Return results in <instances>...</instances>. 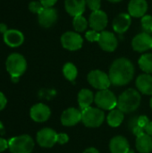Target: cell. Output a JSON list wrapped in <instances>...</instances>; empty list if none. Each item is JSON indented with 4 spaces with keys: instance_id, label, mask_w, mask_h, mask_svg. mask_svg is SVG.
<instances>
[{
    "instance_id": "cell-39",
    "label": "cell",
    "mask_w": 152,
    "mask_h": 153,
    "mask_svg": "<svg viewBox=\"0 0 152 153\" xmlns=\"http://www.w3.org/2000/svg\"><path fill=\"white\" fill-rule=\"evenodd\" d=\"M145 132H146V134H149L150 136H151L152 137V122H150V123H149V125L146 126V128H145Z\"/></svg>"
},
{
    "instance_id": "cell-16",
    "label": "cell",
    "mask_w": 152,
    "mask_h": 153,
    "mask_svg": "<svg viewBox=\"0 0 152 153\" xmlns=\"http://www.w3.org/2000/svg\"><path fill=\"white\" fill-rule=\"evenodd\" d=\"M132 19L129 13H119L113 21V29L116 33H125L131 26Z\"/></svg>"
},
{
    "instance_id": "cell-15",
    "label": "cell",
    "mask_w": 152,
    "mask_h": 153,
    "mask_svg": "<svg viewBox=\"0 0 152 153\" xmlns=\"http://www.w3.org/2000/svg\"><path fill=\"white\" fill-rule=\"evenodd\" d=\"M82 121V112L74 108H70L63 112L61 123L65 126H73Z\"/></svg>"
},
{
    "instance_id": "cell-42",
    "label": "cell",
    "mask_w": 152,
    "mask_h": 153,
    "mask_svg": "<svg viewBox=\"0 0 152 153\" xmlns=\"http://www.w3.org/2000/svg\"><path fill=\"white\" fill-rule=\"evenodd\" d=\"M11 78H12V80H13L14 82H16L19 80V77H11Z\"/></svg>"
},
{
    "instance_id": "cell-10",
    "label": "cell",
    "mask_w": 152,
    "mask_h": 153,
    "mask_svg": "<svg viewBox=\"0 0 152 153\" xmlns=\"http://www.w3.org/2000/svg\"><path fill=\"white\" fill-rule=\"evenodd\" d=\"M133 50L137 52H145L152 48V36L147 32H142L136 35L132 41Z\"/></svg>"
},
{
    "instance_id": "cell-3",
    "label": "cell",
    "mask_w": 152,
    "mask_h": 153,
    "mask_svg": "<svg viewBox=\"0 0 152 153\" xmlns=\"http://www.w3.org/2000/svg\"><path fill=\"white\" fill-rule=\"evenodd\" d=\"M5 66L7 72L11 74V77H20L26 71L27 62L23 56L13 53L7 57Z\"/></svg>"
},
{
    "instance_id": "cell-41",
    "label": "cell",
    "mask_w": 152,
    "mask_h": 153,
    "mask_svg": "<svg viewBox=\"0 0 152 153\" xmlns=\"http://www.w3.org/2000/svg\"><path fill=\"white\" fill-rule=\"evenodd\" d=\"M83 153H99V151L97 150V149H95V148H88L87 150H85L84 151V152Z\"/></svg>"
},
{
    "instance_id": "cell-33",
    "label": "cell",
    "mask_w": 152,
    "mask_h": 153,
    "mask_svg": "<svg viewBox=\"0 0 152 153\" xmlns=\"http://www.w3.org/2000/svg\"><path fill=\"white\" fill-rule=\"evenodd\" d=\"M69 141V137L65 134H57V143L60 144H65Z\"/></svg>"
},
{
    "instance_id": "cell-29",
    "label": "cell",
    "mask_w": 152,
    "mask_h": 153,
    "mask_svg": "<svg viewBox=\"0 0 152 153\" xmlns=\"http://www.w3.org/2000/svg\"><path fill=\"white\" fill-rule=\"evenodd\" d=\"M99 35L100 33H99L98 31L92 30H89L86 32L85 34V38L87 40H89L90 42H94V41H99Z\"/></svg>"
},
{
    "instance_id": "cell-4",
    "label": "cell",
    "mask_w": 152,
    "mask_h": 153,
    "mask_svg": "<svg viewBox=\"0 0 152 153\" xmlns=\"http://www.w3.org/2000/svg\"><path fill=\"white\" fill-rule=\"evenodd\" d=\"M8 148L12 153H31L34 148L33 139L27 134L11 138Z\"/></svg>"
},
{
    "instance_id": "cell-44",
    "label": "cell",
    "mask_w": 152,
    "mask_h": 153,
    "mask_svg": "<svg viewBox=\"0 0 152 153\" xmlns=\"http://www.w3.org/2000/svg\"><path fill=\"white\" fill-rule=\"evenodd\" d=\"M126 153H134V152H133V150H130V149H129V151H128Z\"/></svg>"
},
{
    "instance_id": "cell-32",
    "label": "cell",
    "mask_w": 152,
    "mask_h": 153,
    "mask_svg": "<svg viewBox=\"0 0 152 153\" xmlns=\"http://www.w3.org/2000/svg\"><path fill=\"white\" fill-rule=\"evenodd\" d=\"M149 123H150V120L146 116H141L138 117V125L144 130H145L146 126L149 125Z\"/></svg>"
},
{
    "instance_id": "cell-40",
    "label": "cell",
    "mask_w": 152,
    "mask_h": 153,
    "mask_svg": "<svg viewBox=\"0 0 152 153\" xmlns=\"http://www.w3.org/2000/svg\"><path fill=\"white\" fill-rule=\"evenodd\" d=\"M7 30H8V29H7L6 24H4V23H0V32H1L2 34H4Z\"/></svg>"
},
{
    "instance_id": "cell-1",
    "label": "cell",
    "mask_w": 152,
    "mask_h": 153,
    "mask_svg": "<svg viewBox=\"0 0 152 153\" xmlns=\"http://www.w3.org/2000/svg\"><path fill=\"white\" fill-rule=\"evenodd\" d=\"M134 75L133 63L125 57L118 58L113 62L109 69V79L115 86H124L129 83Z\"/></svg>"
},
{
    "instance_id": "cell-20",
    "label": "cell",
    "mask_w": 152,
    "mask_h": 153,
    "mask_svg": "<svg viewBox=\"0 0 152 153\" xmlns=\"http://www.w3.org/2000/svg\"><path fill=\"white\" fill-rule=\"evenodd\" d=\"M136 86L142 93L152 95V76L149 74L139 75L136 80Z\"/></svg>"
},
{
    "instance_id": "cell-37",
    "label": "cell",
    "mask_w": 152,
    "mask_h": 153,
    "mask_svg": "<svg viewBox=\"0 0 152 153\" xmlns=\"http://www.w3.org/2000/svg\"><path fill=\"white\" fill-rule=\"evenodd\" d=\"M6 103H7V100L5 96L2 92H0V110H3L4 108V107L6 106Z\"/></svg>"
},
{
    "instance_id": "cell-25",
    "label": "cell",
    "mask_w": 152,
    "mask_h": 153,
    "mask_svg": "<svg viewBox=\"0 0 152 153\" xmlns=\"http://www.w3.org/2000/svg\"><path fill=\"white\" fill-rule=\"evenodd\" d=\"M140 68L146 74H152V54H144L139 59Z\"/></svg>"
},
{
    "instance_id": "cell-9",
    "label": "cell",
    "mask_w": 152,
    "mask_h": 153,
    "mask_svg": "<svg viewBox=\"0 0 152 153\" xmlns=\"http://www.w3.org/2000/svg\"><path fill=\"white\" fill-rule=\"evenodd\" d=\"M38 143L44 148H51L57 143V134L50 128H43L37 134Z\"/></svg>"
},
{
    "instance_id": "cell-24",
    "label": "cell",
    "mask_w": 152,
    "mask_h": 153,
    "mask_svg": "<svg viewBox=\"0 0 152 153\" xmlns=\"http://www.w3.org/2000/svg\"><path fill=\"white\" fill-rule=\"evenodd\" d=\"M107 120L110 126L117 127L122 124L124 120V112L121 111L119 108H114L108 114Z\"/></svg>"
},
{
    "instance_id": "cell-5",
    "label": "cell",
    "mask_w": 152,
    "mask_h": 153,
    "mask_svg": "<svg viewBox=\"0 0 152 153\" xmlns=\"http://www.w3.org/2000/svg\"><path fill=\"white\" fill-rule=\"evenodd\" d=\"M105 119L104 112L97 108H87L82 110V122L87 127H99Z\"/></svg>"
},
{
    "instance_id": "cell-12",
    "label": "cell",
    "mask_w": 152,
    "mask_h": 153,
    "mask_svg": "<svg viewBox=\"0 0 152 153\" xmlns=\"http://www.w3.org/2000/svg\"><path fill=\"white\" fill-rule=\"evenodd\" d=\"M38 20L40 26L43 28H50L57 20V12L55 8H43L38 13Z\"/></svg>"
},
{
    "instance_id": "cell-31",
    "label": "cell",
    "mask_w": 152,
    "mask_h": 153,
    "mask_svg": "<svg viewBox=\"0 0 152 153\" xmlns=\"http://www.w3.org/2000/svg\"><path fill=\"white\" fill-rule=\"evenodd\" d=\"M87 5L88 7L92 10V12L100 10V6H101V1L100 0H86Z\"/></svg>"
},
{
    "instance_id": "cell-14",
    "label": "cell",
    "mask_w": 152,
    "mask_h": 153,
    "mask_svg": "<svg viewBox=\"0 0 152 153\" xmlns=\"http://www.w3.org/2000/svg\"><path fill=\"white\" fill-rule=\"evenodd\" d=\"M30 117L35 121V122H45L47 121L50 115H51V111L49 109V108L42 103H39L34 105L31 108H30Z\"/></svg>"
},
{
    "instance_id": "cell-8",
    "label": "cell",
    "mask_w": 152,
    "mask_h": 153,
    "mask_svg": "<svg viewBox=\"0 0 152 153\" xmlns=\"http://www.w3.org/2000/svg\"><path fill=\"white\" fill-rule=\"evenodd\" d=\"M61 43L63 48L70 51H76L82 47L83 39L82 37L73 31H67L61 37Z\"/></svg>"
},
{
    "instance_id": "cell-22",
    "label": "cell",
    "mask_w": 152,
    "mask_h": 153,
    "mask_svg": "<svg viewBox=\"0 0 152 153\" xmlns=\"http://www.w3.org/2000/svg\"><path fill=\"white\" fill-rule=\"evenodd\" d=\"M136 148L140 153H150L152 151V137L147 134L137 137Z\"/></svg>"
},
{
    "instance_id": "cell-27",
    "label": "cell",
    "mask_w": 152,
    "mask_h": 153,
    "mask_svg": "<svg viewBox=\"0 0 152 153\" xmlns=\"http://www.w3.org/2000/svg\"><path fill=\"white\" fill-rule=\"evenodd\" d=\"M73 28H74V30L76 31L82 32V31H84L87 29L88 22H87V20L82 15H78V16H75L73 18Z\"/></svg>"
},
{
    "instance_id": "cell-23",
    "label": "cell",
    "mask_w": 152,
    "mask_h": 153,
    "mask_svg": "<svg viewBox=\"0 0 152 153\" xmlns=\"http://www.w3.org/2000/svg\"><path fill=\"white\" fill-rule=\"evenodd\" d=\"M94 100V96L91 91L88 89L82 90L78 94V103L82 110L90 108Z\"/></svg>"
},
{
    "instance_id": "cell-18",
    "label": "cell",
    "mask_w": 152,
    "mask_h": 153,
    "mask_svg": "<svg viewBox=\"0 0 152 153\" xmlns=\"http://www.w3.org/2000/svg\"><path fill=\"white\" fill-rule=\"evenodd\" d=\"M148 10L146 0H131L128 4V13L131 16L139 18L143 17Z\"/></svg>"
},
{
    "instance_id": "cell-7",
    "label": "cell",
    "mask_w": 152,
    "mask_h": 153,
    "mask_svg": "<svg viewBox=\"0 0 152 153\" xmlns=\"http://www.w3.org/2000/svg\"><path fill=\"white\" fill-rule=\"evenodd\" d=\"M88 82L92 87L99 91L107 90L111 84L109 76L100 70L91 71L88 74Z\"/></svg>"
},
{
    "instance_id": "cell-13",
    "label": "cell",
    "mask_w": 152,
    "mask_h": 153,
    "mask_svg": "<svg viewBox=\"0 0 152 153\" xmlns=\"http://www.w3.org/2000/svg\"><path fill=\"white\" fill-rule=\"evenodd\" d=\"M90 26L96 31H103L108 25V15L102 10L92 12L90 15Z\"/></svg>"
},
{
    "instance_id": "cell-34",
    "label": "cell",
    "mask_w": 152,
    "mask_h": 153,
    "mask_svg": "<svg viewBox=\"0 0 152 153\" xmlns=\"http://www.w3.org/2000/svg\"><path fill=\"white\" fill-rule=\"evenodd\" d=\"M43 7L45 8H49L55 5V4L57 2V0H39Z\"/></svg>"
},
{
    "instance_id": "cell-38",
    "label": "cell",
    "mask_w": 152,
    "mask_h": 153,
    "mask_svg": "<svg viewBox=\"0 0 152 153\" xmlns=\"http://www.w3.org/2000/svg\"><path fill=\"white\" fill-rule=\"evenodd\" d=\"M7 148H8V143L4 139L0 138V152L5 151Z\"/></svg>"
},
{
    "instance_id": "cell-19",
    "label": "cell",
    "mask_w": 152,
    "mask_h": 153,
    "mask_svg": "<svg viewBox=\"0 0 152 153\" xmlns=\"http://www.w3.org/2000/svg\"><path fill=\"white\" fill-rule=\"evenodd\" d=\"M4 41L11 48H17L23 43L24 36L17 30H8L4 34Z\"/></svg>"
},
{
    "instance_id": "cell-2",
    "label": "cell",
    "mask_w": 152,
    "mask_h": 153,
    "mask_svg": "<svg viewBox=\"0 0 152 153\" xmlns=\"http://www.w3.org/2000/svg\"><path fill=\"white\" fill-rule=\"evenodd\" d=\"M141 95L134 89L125 91L117 100V108L124 113L135 111L141 104Z\"/></svg>"
},
{
    "instance_id": "cell-28",
    "label": "cell",
    "mask_w": 152,
    "mask_h": 153,
    "mask_svg": "<svg viewBox=\"0 0 152 153\" xmlns=\"http://www.w3.org/2000/svg\"><path fill=\"white\" fill-rule=\"evenodd\" d=\"M142 26L144 32L149 34L152 33V16L151 15H144L142 17Z\"/></svg>"
},
{
    "instance_id": "cell-11",
    "label": "cell",
    "mask_w": 152,
    "mask_h": 153,
    "mask_svg": "<svg viewBox=\"0 0 152 153\" xmlns=\"http://www.w3.org/2000/svg\"><path fill=\"white\" fill-rule=\"evenodd\" d=\"M99 47L107 52H113L117 48V39L116 35L110 31L103 30L100 32L99 39L98 41Z\"/></svg>"
},
{
    "instance_id": "cell-26",
    "label": "cell",
    "mask_w": 152,
    "mask_h": 153,
    "mask_svg": "<svg viewBox=\"0 0 152 153\" xmlns=\"http://www.w3.org/2000/svg\"><path fill=\"white\" fill-rule=\"evenodd\" d=\"M63 73H64V75L65 77L73 82L75 80V78L77 77V74H78V71H77V68L76 66L72 64V63H67L64 65V68H63Z\"/></svg>"
},
{
    "instance_id": "cell-30",
    "label": "cell",
    "mask_w": 152,
    "mask_h": 153,
    "mask_svg": "<svg viewBox=\"0 0 152 153\" xmlns=\"http://www.w3.org/2000/svg\"><path fill=\"white\" fill-rule=\"evenodd\" d=\"M43 5L41 4L40 2H37V1H32L29 4V9L31 13H39L42 9H43Z\"/></svg>"
},
{
    "instance_id": "cell-36",
    "label": "cell",
    "mask_w": 152,
    "mask_h": 153,
    "mask_svg": "<svg viewBox=\"0 0 152 153\" xmlns=\"http://www.w3.org/2000/svg\"><path fill=\"white\" fill-rule=\"evenodd\" d=\"M144 131H145V130H144L143 128H142L141 126H137V127H135L132 132H133V134L136 137H139V136L142 135L143 134H145V133H144Z\"/></svg>"
},
{
    "instance_id": "cell-21",
    "label": "cell",
    "mask_w": 152,
    "mask_h": 153,
    "mask_svg": "<svg viewBox=\"0 0 152 153\" xmlns=\"http://www.w3.org/2000/svg\"><path fill=\"white\" fill-rule=\"evenodd\" d=\"M109 148L112 153H126L130 149L128 141L123 136L114 137L110 141Z\"/></svg>"
},
{
    "instance_id": "cell-17",
    "label": "cell",
    "mask_w": 152,
    "mask_h": 153,
    "mask_svg": "<svg viewBox=\"0 0 152 153\" xmlns=\"http://www.w3.org/2000/svg\"><path fill=\"white\" fill-rule=\"evenodd\" d=\"M86 0H65V11L71 16L82 15L86 8Z\"/></svg>"
},
{
    "instance_id": "cell-6",
    "label": "cell",
    "mask_w": 152,
    "mask_h": 153,
    "mask_svg": "<svg viewBox=\"0 0 152 153\" xmlns=\"http://www.w3.org/2000/svg\"><path fill=\"white\" fill-rule=\"evenodd\" d=\"M96 105L105 110H112L117 106V99L109 90L99 91L94 98Z\"/></svg>"
},
{
    "instance_id": "cell-35",
    "label": "cell",
    "mask_w": 152,
    "mask_h": 153,
    "mask_svg": "<svg viewBox=\"0 0 152 153\" xmlns=\"http://www.w3.org/2000/svg\"><path fill=\"white\" fill-rule=\"evenodd\" d=\"M138 117H133L128 123V126L129 128L133 131L135 127H137L139 125H138Z\"/></svg>"
},
{
    "instance_id": "cell-45",
    "label": "cell",
    "mask_w": 152,
    "mask_h": 153,
    "mask_svg": "<svg viewBox=\"0 0 152 153\" xmlns=\"http://www.w3.org/2000/svg\"><path fill=\"white\" fill-rule=\"evenodd\" d=\"M151 108H152V97H151Z\"/></svg>"
},
{
    "instance_id": "cell-43",
    "label": "cell",
    "mask_w": 152,
    "mask_h": 153,
    "mask_svg": "<svg viewBox=\"0 0 152 153\" xmlns=\"http://www.w3.org/2000/svg\"><path fill=\"white\" fill-rule=\"evenodd\" d=\"M108 1L111 3H118V2H121L122 0H108Z\"/></svg>"
}]
</instances>
